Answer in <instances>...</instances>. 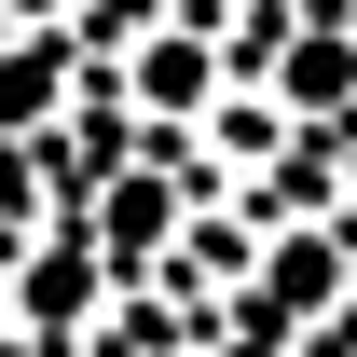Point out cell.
<instances>
[{
  "instance_id": "5b68a950",
  "label": "cell",
  "mask_w": 357,
  "mask_h": 357,
  "mask_svg": "<svg viewBox=\"0 0 357 357\" xmlns=\"http://www.w3.org/2000/svg\"><path fill=\"white\" fill-rule=\"evenodd\" d=\"M344 178H357V165H344Z\"/></svg>"
},
{
  "instance_id": "3957f363",
  "label": "cell",
  "mask_w": 357,
  "mask_h": 357,
  "mask_svg": "<svg viewBox=\"0 0 357 357\" xmlns=\"http://www.w3.org/2000/svg\"><path fill=\"white\" fill-rule=\"evenodd\" d=\"M275 261H289V275H275V289H261V316H303L316 289H344V275H330V248H275Z\"/></svg>"
},
{
  "instance_id": "7a4b0ae2",
  "label": "cell",
  "mask_w": 357,
  "mask_h": 357,
  "mask_svg": "<svg viewBox=\"0 0 357 357\" xmlns=\"http://www.w3.org/2000/svg\"><path fill=\"white\" fill-rule=\"evenodd\" d=\"M344 83H357V69H344V42H330V28H303V55H289V110H330Z\"/></svg>"
},
{
  "instance_id": "277c9868",
  "label": "cell",
  "mask_w": 357,
  "mask_h": 357,
  "mask_svg": "<svg viewBox=\"0 0 357 357\" xmlns=\"http://www.w3.org/2000/svg\"><path fill=\"white\" fill-rule=\"evenodd\" d=\"M55 96V55H14V69H0V110H42Z\"/></svg>"
},
{
  "instance_id": "6da1fadb",
  "label": "cell",
  "mask_w": 357,
  "mask_h": 357,
  "mask_svg": "<svg viewBox=\"0 0 357 357\" xmlns=\"http://www.w3.org/2000/svg\"><path fill=\"white\" fill-rule=\"evenodd\" d=\"M137 96H151V110L206 96V42H192V28H165V55H137Z\"/></svg>"
}]
</instances>
